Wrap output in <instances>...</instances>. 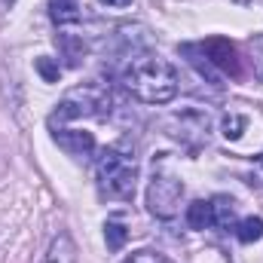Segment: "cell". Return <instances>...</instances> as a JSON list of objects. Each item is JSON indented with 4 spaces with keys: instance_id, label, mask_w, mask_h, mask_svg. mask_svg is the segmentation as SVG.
<instances>
[{
    "instance_id": "10",
    "label": "cell",
    "mask_w": 263,
    "mask_h": 263,
    "mask_svg": "<svg viewBox=\"0 0 263 263\" xmlns=\"http://www.w3.org/2000/svg\"><path fill=\"white\" fill-rule=\"evenodd\" d=\"M49 15L55 25H73V22H80V3L77 0H49Z\"/></svg>"
},
{
    "instance_id": "9",
    "label": "cell",
    "mask_w": 263,
    "mask_h": 263,
    "mask_svg": "<svg viewBox=\"0 0 263 263\" xmlns=\"http://www.w3.org/2000/svg\"><path fill=\"white\" fill-rule=\"evenodd\" d=\"M187 227H190V230H208V227H214L211 202L196 199V202H190V205H187Z\"/></svg>"
},
{
    "instance_id": "18",
    "label": "cell",
    "mask_w": 263,
    "mask_h": 263,
    "mask_svg": "<svg viewBox=\"0 0 263 263\" xmlns=\"http://www.w3.org/2000/svg\"><path fill=\"white\" fill-rule=\"evenodd\" d=\"M104 6H114V9H123V6H132V0H101Z\"/></svg>"
},
{
    "instance_id": "15",
    "label": "cell",
    "mask_w": 263,
    "mask_h": 263,
    "mask_svg": "<svg viewBox=\"0 0 263 263\" xmlns=\"http://www.w3.org/2000/svg\"><path fill=\"white\" fill-rule=\"evenodd\" d=\"M59 46L65 49V55H67V62H70V65H77V62L83 59V52H86L83 40H70V34H59Z\"/></svg>"
},
{
    "instance_id": "7",
    "label": "cell",
    "mask_w": 263,
    "mask_h": 263,
    "mask_svg": "<svg viewBox=\"0 0 263 263\" xmlns=\"http://www.w3.org/2000/svg\"><path fill=\"white\" fill-rule=\"evenodd\" d=\"M52 141L70 153V156H89L95 150V135L92 132H80V129H55L52 132Z\"/></svg>"
},
{
    "instance_id": "13",
    "label": "cell",
    "mask_w": 263,
    "mask_h": 263,
    "mask_svg": "<svg viewBox=\"0 0 263 263\" xmlns=\"http://www.w3.org/2000/svg\"><path fill=\"white\" fill-rule=\"evenodd\" d=\"M126 239H129L126 223H120V220H107V223H104V242H107V251H120V248L126 245Z\"/></svg>"
},
{
    "instance_id": "14",
    "label": "cell",
    "mask_w": 263,
    "mask_h": 263,
    "mask_svg": "<svg viewBox=\"0 0 263 263\" xmlns=\"http://www.w3.org/2000/svg\"><path fill=\"white\" fill-rule=\"evenodd\" d=\"M34 67H37V73H40L46 83H59V77H62L59 62H55V59H49V55H40V59L34 62Z\"/></svg>"
},
{
    "instance_id": "4",
    "label": "cell",
    "mask_w": 263,
    "mask_h": 263,
    "mask_svg": "<svg viewBox=\"0 0 263 263\" xmlns=\"http://www.w3.org/2000/svg\"><path fill=\"white\" fill-rule=\"evenodd\" d=\"M181 199H184V181L172 168L153 165V178L147 184V211L159 220H172L181 211Z\"/></svg>"
},
{
    "instance_id": "11",
    "label": "cell",
    "mask_w": 263,
    "mask_h": 263,
    "mask_svg": "<svg viewBox=\"0 0 263 263\" xmlns=\"http://www.w3.org/2000/svg\"><path fill=\"white\" fill-rule=\"evenodd\" d=\"M211 211H214V227H223V230L233 227V217H236V205H233V199L214 196L211 199Z\"/></svg>"
},
{
    "instance_id": "8",
    "label": "cell",
    "mask_w": 263,
    "mask_h": 263,
    "mask_svg": "<svg viewBox=\"0 0 263 263\" xmlns=\"http://www.w3.org/2000/svg\"><path fill=\"white\" fill-rule=\"evenodd\" d=\"M46 263H77V245L67 233H59L49 245V254H46Z\"/></svg>"
},
{
    "instance_id": "1",
    "label": "cell",
    "mask_w": 263,
    "mask_h": 263,
    "mask_svg": "<svg viewBox=\"0 0 263 263\" xmlns=\"http://www.w3.org/2000/svg\"><path fill=\"white\" fill-rule=\"evenodd\" d=\"M123 86L141 104H168L178 95V70L153 52H141L123 70Z\"/></svg>"
},
{
    "instance_id": "3",
    "label": "cell",
    "mask_w": 263,
    "mask_h": 263,
    "mask_svg": "<svg viewBox=\"0 0 263 263\" xmlns=\"http://www.w3.org/2000/svg\"><path fill=\"white\" fill-rule=\"evenodd\" d=\"M107 114H110V89L104 83H80L59 98L52 110V126L73 120H104Z\"/></svg>"
},
{
    "instance_id": "17",
    "label": "cell",
    "mask_w": 263,
    "mask_h": 263,
    "mask_svg": "<svg viewBox=\"0 0 263 263\" xmlns=\"http://www.w3.org/2000/svg\"><path fill=\"white\" fill-rule=\"evenodd\" d=\"M123 263H172L165 254H159V251H150V248H141V251H132L129 257Z\"/></svg>"
},
{
    "instance_id": "2",
    "label": "cell",
    "mask_w": 263,
    "mask_h": 263,
    "mask_svg": "<svg viewBox=\"0 0 263 263\" xmlns=\"http://www.w3.org/2000/svg\"><path fill=\"white\" fill-rule=\"evenodd\" d=\"M95 178H98V190L104 199H114V202H132L135 199L138 156H135L132 138H120L101 150V156L95 159Z\"/></svg>"
},
{
    "instance_id": "6",
    "label": "cell",
    "mask_w": 263,
    "mask_h": 263,
    "mask_svg": "<svg viewBox=\"0 0 263 263\" xmlns=\"http://www.w3.org/2000/svg\"><path fill=\"white\" fill-rule=\"evenodd\" d=\"M199 49L205 52L208 65L220 67V70H227V73H239V59H236V46H233L230 40H223V37H214V40H205V43H202Z\"/></svg>"
},
{
    "instance_id": "16",
    "label": "cell",
    "mask_w": 263,
    "mask_h": 263,
    "mask_svg": "<svg viewBox=\"0 0 263 263\" xmlns=\"http://www.w3.org/2000/svg\"><path fill=\"white\" fill-rule=\"evenodd\" d=\"M245 117H239V114H230L227 120H223V138L227 141H239L242 138V132H245Z\"/></svg>"
},
{
    "instance_id": "5",
    "label": "cell",
    "mask_w": 263,
    "mask_h": 263,
    "mask_svg": "<svg viewBox=\"0 0 263 263\" xmlns=\"http://www.w3.org/2000/svg\"><path fill=\"white\" fill-rule=\"evenodd\" d=\"M208 129H211V117L205 110H181L165 120V135H172L175 141H181L193 150L208 138Z\"/></svg>"
},
{
    "instance_id": "12",
    "label": "cell",
    "mask_w": 263,
    "mask_h": 263,
    "mask_svg": "<svg viewBox=\"0 0 263 263\" xmlns=\"http://www.w3.org/2000/svg\"><path fill=\"white\" fill-rule=\"evenodd\" d=\"M236 236H239V242L242 245H251V242H257V239H263V220L260 217H242L239 220V227H236Z\"/></svg>"
}]
</instances>
